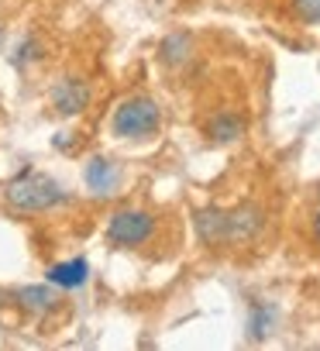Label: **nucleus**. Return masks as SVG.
Returning a JSON list of instances; mask_svg holds the SVG:
<instances>
[{
  "label": "nucleus",
  "mask_w": 320,
  "mask_h": 351,
  "mask_svg": "<svg viewBox=\"0 0 320 351\" xmlns=\"http://www.w3.org/2000/svg\"><path fill=\"white\" fill-rule=\"evenodd\" d=\"M62 200H66V193L49 180V176H38V172H25L8 186V204L18 207V210H49Z\"/></svg>",
  "instance_id": "1"
},
{
  "label": "nucleus",
  "mask_w": 320,
  "mask_h": 351,
  "mask_svg": "<svg viewBox=\"0 0 320 351\" xmlns=\"http://www.w3.org/2000/svg\"><path fill=\"white\" fill-rule=\"evenodd\" d=\"M158 121H162V114H158V104L155 100L131 97L114 114V134L117 138H148V134L158 131Z\"/></svg>",
  "instance_id": "2"
},
{
  "label": "nucleus",
  "mask_w": 320,
  "mask_h": 351,
  "mask_svg": "<svg viewBox=\"0 0 320 351\" xmlns=\"http://www.w3.org/2000/svg\"><path fill=\"white\" fill-rule=\"evenodd\" d=\"M151 231H155V221L145 210H117L107 221V238L114 245H124V248H134V245L148 241Z\"/></svg>",
  "instance_id": "3"
},
{
  "label": "nucleus",
  "mask_w": 320,
  "mask_h": 351,
  "mask_svg": "<svg viewBox=\"0 0 320 351\" xmlns=\"http://www.w3.org/2000/svg\"><path fill=\"white\" fill-rule=\"evenodd\" d=\"M86 100H90V90H86V83H79V80H62V83H56V90H52V104H56V110L66 114V117L79 114V110L86 107Z\"/></svg>",
  "instance_id": "4"
},
{
  "label": "nucleus",
  "mask_w": 320,
  "mask_h": 351,
  "mask_svg": "<svg viewBox=\"0 0 320 351\" xmlns=\"http://www.w3.org/2000/svg\"><path fill=\"white\" fill-rule=\"evenodd\" d=\"M197 231L207 245H224L227 241V210H200Z\"/></svg>",
  "instance_id": "5"
},
{
  "label": "nucleus",
  "mask_w": 320,
  "mask_h": 351,
  "mask_svg": "<svg viewBox=\"0 0 320 351\" xmlns=\"http://www.w3.org/2000/svg\"><path fill=\"white\" fill-rule=\"evenodd\" d=\"M86 186L93 190V193H114V186H117V169H114V162H107V158H90V165H86Z\"/></svg>",
  "instance_id": "6"
},
{
  "label": "nucleus",
  "mask_w": 320,
  "mask_h": 351,
  "mask_svg": "<svg viewBox=\"0 0 320 351\" xmlns=\"http://www.w3.org/2000/svg\"><path fill=\"white\" fill-rule=\"evenodd\" d=\"M86 279V262L83 258H73V262H62V265H52L49 269V282L52 286H62V289H73Z\"/></svg>",
  "instance_id": "7"
},
{
  "label": "nucleus",
  "mask_w": 320,
  "mask_h": 351,
  "mask_svg": "<svg viewBox=\"0 0 320 351\" xmlns=\"http://www.w3.org/2000/svg\"><path fill=\"white\" fill-rule=\"evenodd\" d=\"M241 131H245V121L231 110H224L210 121V138L214 141H234V138H241Z\"/></svg>",
  "instance_id": "8"
},
{
  "label": "nucleus",
  "mask_w": 320,
  "mask_h": 351,
  "mask_svg": "<svg viewBox=\"0 0 320 351\" xmlns=\"http://www.w3.org/2000/svg\"><path fill=\"white\" fill-rule=\"evenodd\" d=\"M18 300H21L28 310H52V306L59 303V296H56L49 286H28V289L18 293Z\"/></svg>",
  "instance_id": "9"
},
{
  "label": "nucleus",
  "mask_w": 320,
  "mask_h": 351,
  "mask_svg": "<svg viewBox=\"0 0 320 351\" xmlns=\"http://www.w3.org/2000/svg\"><path fill=\"white\" fill-rule=\"evenodd\" d=\"M186 56H190V38H186V35H173V38L162 42V59H166L169 66H180Z\"/></svg>",
  "instance_id": "10"
},
{
  "label": "nucleus",
  "mask_w": 320,
  "mask_h": 351,
  "mask_svg": "<svg viewBox=\"0 0 320 351\" xmlns=\"http://www.w3.org/2000/svg\"><path fill=\"white\" fill-rule=\"evenodd\" d=\"M293 11L306 25H320V0H293Z\"/></svg>",
  "instance_id": "11"
},
{
  "label": "nucleus",
  "mask_w": 320,
  "mask_h": 351,
  "mask_svg": "<svg viewBox=\"0 0 320 351\" xmlns=\"http://www.w3.org/2000/svg\"><path fill=\"white\" fill-rule=\"evenodd\" d=\"M313 238H317V245H320V207H317V214H313Z\"/></svg>",
  "instance_id": "12"
}]
</instances>
